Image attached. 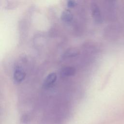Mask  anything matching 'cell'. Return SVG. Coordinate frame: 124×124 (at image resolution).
<instances>
[{
  "instance_id": "52a82bcc",
  "label": "cell",
  "mask_w": 124,
  "mask_h": 124,
  "mask_svg": "<svg viewBox=\"0 0 124 124\" xmlns=\"http://www.w3.org/2000/svg\"><path fill=\"white\" fill-rule=\"evenodd\" d=\"M77 5V2L75 0H68L67 2V5L69 8H72Z\"/></svg>"
},
{
  "instance_id": "3957f363",
  "label": "cell",
  "mask_w": 124,
  "mask_h": 124,
  "mask_svg": "<svg viewBox=\"0 0 124 124\" xmlns=\"http://www.w3.org/2000/svg\"><path fill=\"white\" fill-rule=\"evenodd\" d=\"M57 76L56 73L52 72L48 74L45 78L43 82V86L47 88L51 87L56 81Z\"/></svg>"
},
{
  "instance_id": "277c9868",
  "label": "cell",
  "mask_w": 124,
  "mask_h": 124,
  "mask_svg": "<svg viewBox=\"0 0 124 124\" xmlns=\"http://www.w3.org/2000/svg\"><path fill=\"white\" fill-rule=\"evenodd\" d=\"M76 72V70L74 67L66 66L62 68L61 71V75L62 77H67L74 76Z\"/></svg>"
},
{
  "instance_id": "8992f818",
  "label": "cell",
  "mask_w": 124,
  "mask_h": 124,
  "mask_svg": "<svg viewBox=\"0 0 124 124\" xmlns=\"http://www.w3.org/2000/svg\"><path fill=\"white\" fill-rule=\"evenodd\" d=\"M78 54V50L75 48H70L66 50L63 54V58H71L76 57Z\"/></svg>"
},
{
  "instance_id": "5b68a950",
  "label": "cell",
  "mask_w": 124,
  "mask_h": 124,
  "mask_svg": "<svg viewBox=\"0 0 124 124\" xmlns=\"http://www.w3.org/2000/svg\"><path fill=\"white\" fill-rule=\"evenodd\" d=\"M61 17L63 21L69 23L73 20V15L70 10L65 9L62 12Z\"/></svg>"
},
{
  "instance_id": "6da1fadb",
  "label": "cell",
  "mask_w": 124,
  "mask_h": 124,
  "mask_svg": "<svg viewBox=\"0 0 124 124\" xmlns=\"http://www.w3.org/2000/svg\"><path fill=\"white\" fill-rule=\"evenodd\" d=\"M26 74L22 67L16 65L14 69L13 73V78L16 83L22 82L25 78Z\"/></svg>"
},
{
  "instance_id": "7a4b0ae2",
  "label": "cell",
  "mask_w": 124,
  "mask_h": 124,
  "mask_svg": "<svg viewBox=\"0 0 124 124\" xmlns=\"http://www.w3.org/2000/svg\"><path fill=\"white\" fill-rule=\"evenodd\" d=\"M92 16L94 20L97 23H100L102 22L103 18L99 7L95 2H92L91 5Z\"/></svg>"
}]
</instances>
